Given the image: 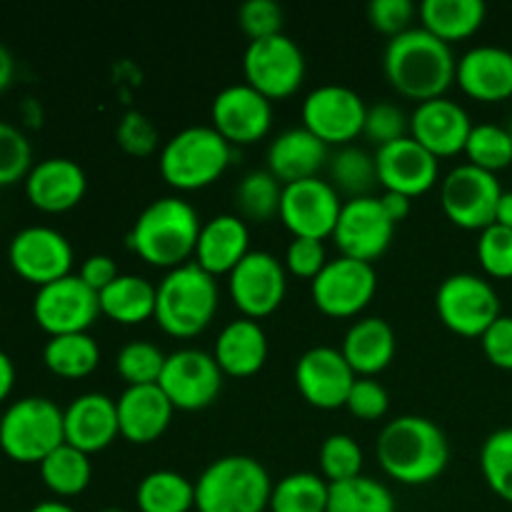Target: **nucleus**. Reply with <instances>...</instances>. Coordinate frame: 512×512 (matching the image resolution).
<instances>
[{"label":"nucleus","instance_id":"1","mask_svg":"<svg viewBox=\"0 0 512 512\" xmlns=\"http://www.w3.org/2000/svg\"><path fill=\"white\" fill-rule=\"evenodd\" d=\"M458 58L453 48L435 38L420 25L388 40L383 53V73L403 98L425 100L445 98L455 83Z\"/></svg>","mask_w":512,"mask_h":512},{"label":"nucleus","instance_id":"2","mask_svg":"<svg viewBox=\"0 0 512 512\" xmlns=\"http://www.w3.org/2000/svg\"><path fill=\"white\" fill-rule=\"evenodd\" d=\"M378 463L400 485H428L445 473L450 443L438 423L423 415H400L380 430Z\"/></svg>","mask_w":512,"mask_h":512},{"label":"nucleus","instance_id":"3","mask_svg":"<svg viewBox=\"0 0 512 512\" xmlns=\"http://www.w3.org/2000/svg\"><path fill=\"white\" fill-rule=\"evenodd\" d=\"M200 220L198 210L178 195H165L145 205L130 228L128 245L140 260L153 268L173 270L195 258Z\"/></svg>","mask_w":512,"mask_h":512},{"label":"nucleus","instance_id":"4","mask_svg":"<svg viewBox=\"0 0 512 512\" xmlns=\"http://www.w3.org/2000/svg\"><path fill=\"white\" fill-rule=\"evenodd\" d=\"M218 303V280L190 260L158 283L153 320L170 338H195L213 323Z\"/></svg>","mask_w":512,"mask_h":512},{"label":"nucleus","instance_id":"5","mask_svg":"<svg viewBox=\"0 0 512 512\" xmlns=\"http://www.w3.org/2000/svg\"><path fill=\"white\" fill-rule=\"evenodd\" d=\"M273 480L265 465L250 455L213 460L195 480L198 512H265L270 508Z\"/></svg>","mask_w":512,"mask_h":512},{"label":"nucleus","instance_id":"6","mask_svg":"<svg viewBox=\"0 0 512 512\" xmlns=\"http://www.w3.org/2000/svg\"><path fill=\"white\" fill-rule=\"evenodd\" d=\"M233 145L213 125H190L163 145L158 158L160 175L180 193L203 190L228 170Z\"/></svg>","mask_w":512,"mask_h":512},{"label":"nucleus","instance_id":"7","mask_svg":"<svg viewBox=\"0 0 512 512\" xmlns=\"http://www.w3.org/2000/svg\"><path fill=\"white\" fill-rule=\"evenodd\" d=\"M63 443V408L43 395L15 400L0 418V450L13 463L40 465Z\"/></svg>","mask_w":512,"mask_h":512},{"label":"nucleus","instance_id":"8","mask_svg":"<svg viewBox=\"0 0 512 512\" xmlns=\"http://www.w3.org/2000/svg\"><path fill=\"white\" fill-rule=\"evenodd\" d=\"M435 310L448 330L463 338H483L500 318V295L493 283L475 273H455L440 283Z\"/></svg>","mask_w":512,"mask_h":512},{"label":"nucleus","instance_id":"9","mask_svg":"<svg viewBox=\"0 0 512 512\" xmlns=\"http://www.w3.org/2000/svg\"><path fill=\"white\" fill-rule=\"evenodd\" d=\"M243 75L250 88L275 103L285 100L303 85L305 55L300 45L285 33L263 40H250L243 55Z\"/></svg>","mask_w":512,"mask_h":512},{"label":"nucleus","instance_id":"10","mask_svg":"<svg viewBox=\"0 0 512 512\" xmlns=\"http://www.w3.org/2000/svg\"><path fill=\"white\" fill-rule=\"evenodd\" d=\"M500 195H503V185L498 175L470 163L455 165L440 185V205L450 223L463 230H480V233L495 223Z\"/></svg>","mask_w":512,"mask_h":512},{"label":"nucleus","instance_id":"11","mask_svg":"<svg viewBox=\"0 0 512 512\" xmlns=\"http://www.w3.org/2000/svg\"><path fill=\"white\" fill-rule=\"evenodd\" d=\"M368 103L348 85L325 83L310 90L300 108L303 128H308L315 138L325 145H353L358 135H363Z\"/></svg>","mask_w":512,"mask_h":512},{"label":"nucleus","instance_id":"12","mask_svg":"<svg viewBox=\"0 0 512 512\" xmlns=\"http://www.w3.org/2000/svg\"><path fill=\"white\" fill-rule=\"evenodd\" d=\"M378 273L370 263L343 258L328 260L318 278L310 283L315 308L328 318H355L375 298Z\"/></svg>","mask_w":512,"mask_h":512},{"label":"nucleus","instance_id":"13","mask_svg":"<svg viewBox=\"0 0 512 512\" xmlns=\"http://www.w3.org/2000/svg\"><path fill=\"white\" fill-rule=\"evenodd\" d=\"M160 390L168 395L175 410L195 413L218 400L223 390V370L213 353L198 348H180L165 358Z\"/></svg>","mask_w":512,"mask_h":512},{"label":"nucleus","instance_id":"14","mask_svg":"<svg viewBox=\"0 0 512 512\" xmlns=\"http://www.w3.org/2000/svg\"><path fill=\"white\" fill-rule=\"evenodd\" d=\"M228 293L243 318H268L283 305L288 293L285 265L268 250H250L228 275Z\"/></svg>","mask_w":512,"mask_h":512},{"label":"nucleus","instance_id":"15","mask_svg":"<svg viewBox=\"0 0 512 512\" xmlns=\"http://www.w3.org/2000/svg\"><path fill=\"white\" fill-rule=\"evenodd\" d=\"M8 263L25 283L43 288L68 278L73 268V245L60 230L48 225H30L18 230L8 245Z\"/></svg>","mask_w":512,"mask_h":512},{"label":"nucleus","instance_id":"16","mask_svg":"<svg viewBox=\"0 0 512 512\" xmlns=\"http://www.w3.org/2000/svg\"><path fill=\"white\" fill-rule=\"evenodd\" d=\"M100 315V298L78 275H68L38 288L33 298V318L40 330L58 335L88 333Z\"/></svg>","mask_w":512,"mask_h":512},{"label":"nucleus","instance_id":"17","mask_svg":"<svg viewBox=\"0 0 512 512\" xmlns=\"http://www.w3.org/2000/svg\"><path fill=\"white\" fill-rule=\"evenodd\" d=\"M395 235V223L385 213L380 195L348 198L340 210L333 240L343 258L360 260L373 265L390 248Z\"/></svg>","mask_w":512,"mask_h":512},{"label":"nucleus","instance_id":"18","mask_svg":"<svg viewBox=\"0 0 512 512\" xmlns=\"http://www.w3.org/2000/svg\"><path fill=\"white\" fill-rule=\"evenodd\" d=\"M340 210H343V200L333 183L308 178L283 185L278 218L293 233V238H313L323 243L325 238H333Z\"/></svg>","mask_w":512,"mask_h":512},{"label":"nucleus","instance_id":"19","mask_svg":"<svg viewBox=\"0 0 512 512\" xmlns=\"http://www.w3.org/2000/svg\"><path fill=\"white\" fill-rule=\"evenodd\" d=\"M358 375L338 348L318 345L305 350L295 363V385L308 405L318 410L345 408Z\"/></svg>","mask_w":512,"mask_h":512},{"label":"nucleus","instance_id":"20","mask_svg":"<svg viewBox=\"0 0 512 512\" xmlns=\"http://www.w3.org/2000/svg\"><path fill=\"white\" fill-rule=\"evenodd\" d=\"M210 120L230 145H253L273 128V103L248 83H235L215 95Z\"/></svg>","mask_w":512,"mask_h":512},{"label":"nucleus","instance_id":"21","mask_svg":"<svg viewBox=\"0 0 512 512\" xmlns=\"http://www.w3.org/2000/svg\"><path fill=\"white\" fill-rule=\"evenodd\" d=\"M375 168L385 193H400L410 200L433 190L440 175L438 158L410 135L375 150Z\"/></svg>","mask_w":512,"mask_h":512},{"label":"nucleus","instance_id":"22","mask_svg":"<svg viewBox=\"0 0 512 512\" xmlns=\"http://www.w3.org/2000/svg\"><path fill=\"white\" fill-rule=\"evenodd\" d=\"M470 130H473V120L458 100H425L415 105L410 113V138L418 140L438 160L465 153Z\"/></svg>","mask_w":512,"mask_h":512},{"label":"nucleus","instance_id":"23","mask_svg":"<svg viewBox=\"0 0 512 512\" xmlns=\"http://www.w3.org/2000/svg\"><path fill=\"white\" fill-rule=\"evenodd\" d=\"M65 443L93 455L118 440V403L105 393H83L63 410Z\"/></svg>","mask_w":512,"mask_h":512},{"label":"nucleus","instance_id":"24","mask_svg":"<svg viewBox=\"0 0 512 512\" xmlns=\"http://www.w3.org/2000/svg\"><path fill=\"white\" fill-rule=\"evenodd\" d=\"M88 190L85 170L70 158H45L33 165L25 178V195L30 205L43 213H68Z\"/></svg>","mask_w":512,"mask_h":512},{"label":"nucleus","instance_id":"25","mask_svg":"<svg viewBox=\"0 0 512 512\" xmlns=\"http://www.w3.org/2000/svg\"><path fill=\"white\" fill-rule=\"evenodd\" d=\"M455 83L480 103L512 98V53L500 45H475L458 58Z\"/></svg>","mask_w":512,"mask_h":512},{"label":"nucleus","instance_id":"26","mask_svg":"<svg viewBox=\"0 0 512 512\" xmlns=\"http://www.w3.org/2000/svg\"><path fill=\"white\" fill-rule=\"evenodd\" d=\"M118 425L120 438L133 445H150L165 435L173 423L175 408L160 385H133L120 393Z\"/></svg>","mask_w":512,"mask_h":512},{"label":"nucleus","instance_id":"27","mask_svg":"<svg viewBox=\"0 0 512 512\" xmlns=\"http://www.w3.org/2000/svg\"><path fill=\"white\" fill-rule=\"evenodd\" d=\"M250 253V230L240 215L223 213L205 220L200 228L198 245H195V263L210 273L230 275L240 265V260Z\"/></svg>","mask_w":512,"mask_h":512},{"label":"nucleus","instance_id":"28","mask_svg":"<svg viewBox=\"0 0 512 512\" xmlns=\"http://www.w3.org/2000/svg\"><path fill=\"white\" fill-rule=\"evenodd\" d=\"M328 160V145L315 138L303 125L283 130L278 138H273L268 148V170L283 185L318 178V173L328 165Z\"/></svg>","mask_w":512,"mask_h":512},{"label":"nucleus","instance_id":"29","mask_svg":"<svg viewBox=\"0 0 512 512\" xmlns=\"http://www.w3.org/2000/svg\"><path fill=\"white\" fill-rule=\"evenodd\" d=\"M395 350H398V340H395L393 325L378 315L355 320L340 345V353L358 378H373L383 373L393 363Z\"/></svg>","mask_w":512,"mask_h":512},{"label":"nucleus","instance_id":"30","mask_svg":"<svg viewBox=\"0 0 512 512\" xmlns=\"http://www.w3.org/2000/svg\"><path fill=\"white\" fill-rule=\"evenodd\" d=\"M213 358L218 360L223 375L250 378V375L260 373L268 360V335L260 328L258 320H233L220 330Z\"/></svg>","mask_w":512,"mask_h":512},{"label":"nucleus","instance_id":"31","mask_svg":"<svg viewBox=\"0 0 512 512\" xmlns=\"http://www.w3.org/2000/svg\"><path fill=\"white\" fill-rule=\"evenodd\" d=\"M418 15L428 33L453 45L478 33L488 8L483 0H425L418 5Z\"/></svg>","mask_w":512,"mask_h":512},{"label":"nucleus","instance_id":"32","mask_svg":"<svg viewBox=\"0 0 512 512\" xmlns=\"http://www.w3.org/2000/svg\"><path fill=\"white\" fill-rule=\"evenodd\" d=\"M100 298V315L120 325H140L155 318V300L158 285L140 275L120 273L110 288H105Z\"/></svg>","mask_w":512,"mask_h":512},{"label":"nucleus","instance_id":"33","mask_svg":"<svg viewBox=\"0 0 512 512\" xmlns=\"http://www.w3.org/2000/svg\"><path fill=\"white\" fill-rule=\"evenodd\" d=\"M140 512H190L195 510V483L175 470H153L135 490Z\"/></svg>","mask_w":512,"mask_h":512},{"label":"nucleus","instance_id":"34","mask_svg":"<svg viewBox=\"0 0 512 512\" xmlns=\"http://www.w3.org/2000/svg\"><path fill=\"white\" fill-rule=\"evenodd\" d=\"M43 363L53 375L65 380L88 378L100 363V348L90 333L58 335L43 348Z\"/></svg>","mask_w":512,"mask_h":512},{"label":"nucleus","instance_id":"35","mask_svg":"<svg viewBox=\"0 0 512 512\" xmlns=\"http://www.w3.org/2000/svg\"><path fill=\"white\" fill-rule=\"evenodd\" d=\"M40 480L45 488L55 495V498H75V495L85 493L93 478V465H90V455L80 453L73 445L63 443L58 450L48 455L43 463L38 465Z\"/></svg>","mask_w":512,"mask_h":512},{"label":"nucleus","instance_id":"36","mask_svg":"<svg viewBox=\"0 0 512 512\" xmlns=\"http://www.w3.org/2000/svg\"><path fill=\"white\" fill-rule=\"evenodd\" d=\"M330 183L338 193L350 195V198H365L373 195L378 185V168H375V155H370L358 145H343L335 150L328 160Z\"/></svg>","mask_w":512,"mask_h":512},{"label":"nucleus","instance_id":"37","mask_svg":"<svg viewBox=\"0 0 512 512\" xmlns=\"http://www.w3.org/2000/svg\"><path fill=\"white\" fill-rule=\"evenodd\" d=\"M330 483L318 473H290L273 485L270 512H325Z\"/></svg>","mask_w":512,"mask_h":512},{"label":"nucleus","instance_id":"38","mask_svg":"<svg viewBox=\"0 0 512 512\" xmlns=\"http://www.w3.org/2000/svg\"><path fill=\"white\" fill-rule=\"evenodd\" d=\"M325 512H398V503L388 485L368 475H358L343 483H330Z\"/></svg>","mask_w":512,"mask_h":512},{"label":"nucleus","instance_id":"39","mask_svg":"<svg viewBox=\"0 0 512 512\" xmlns=\"http://www.w3.org/2000/svg\"><path fill=\"white\" fill-rule=\"evenodd\" d=\"M280 200H283V183L265 170H250L243 175L235 188V208L243 220L253 223H268L280 213Z\"/></svg>","mask_w":512,"mask_h":512},{"label":"nucleus","instance_id":"40","mask_svg":"<svg viewBox=\"0 0 512 512\" xmlns=\"http://www.w3.org/2000/svg\"><path fill=\"white\" fill-rule=\"evenodd\" d=\"M468 163L488 173H498L512 165V138L510 130L495 123H478L470 130L465 143Z\"/></svg>","mask_w":512,"mask_h":512},{"label":"nucleus","instance_id":"41","mask_svg":"<svg viewBox=\"0 0 512 512\" xmlns=\"http://www.w3.org/2000/svg\"><path fill=\"white\" fill-rule=\"evenodd\" d=\"M480 470L488 488L512 505V428H500L480 448Z\"/></svg>","mask_w":512,"mask_h":512},{"label":"nucleus","instance_id":"42","mask_svg":"<svg viewBox=\"0 0 512 512\" xmlns=\"http://www.w3.org/2000/svg\"><path fill=\"white\" fill-rule=\"evenodd\" d=\"M165 358L168 355L148 340H133V343L123 345L115 358V370L120 378L125 380L128 388L133 385H158L160 375H163Z\"/></svg>","mask_w":512,"mask_h":512},{"label":"nucleus","instance_id":"43","mask_svg":"<svg viewBox=\"0 0 512 512\" xmlns=\"http://www.w3.org/2000/svg\"><path fill=\"white\" fill-rule=\"evenodd\" d=\"M320 475L328 483H343L363 475V448L348 433H335L323 440L318 453Z\"/></svg>","mask_w":512,"mask_h":512},{"label":"nucleus","instance_id":"44","mask_svg":"<svg viewBox=\"0 0 512 512\" xmlns=\"http://www.w3.org/2000/svg\"><path fill=\"white\" fill-rule=\"evenodd\" d=\"M33 170V148L25 133L15 125L0 120V188H8Z\"/></svg>","mask_w":512,"mask_h":512},{"label":"nucleus","instance_id":"45","mask_svg":"<svg viewBox=\"0 0 512 512\" xmlns=\"http://www.w3.org/2000/svg\"><path fill=\"white\" fill-rule=\"evenodd\" d=\"M363 135L375 145V148H385V145L403 140L410 135V115L405 113L400 105L375 103L368 105V115H365Z\"/></svg>","mask_w":512,"mask_h":512},{"label":"nucleus","instance_id":"46","mask_svg":"<svg viewBox=\"0 0 512 512\" xmlns=\"http://www.w3.org/2000/svg\"><path fill=\"white\" fill-rule=\"evenodd\" d=\"M478 260L490 278H512V230L498 223L485 228L478 238Z\"/></svg>","mask_w":512,"mask_h":512},{"label":"nucleus","instance_id":"47","mask_svg":"<svg viewBox=\"0 0 512 512\" xmlns=\"http://www.w3.org/2000/svg\"><path fill=\"white\" fill-rule=\"evenodd\" d=\"M238 25L250 40L283 33V8L275 0H248L238 8Z\"/></svg>","mask_w":512,"mask_h":512},{"label":"nucleus","instance_id":"48","mask_svg":"<svg viewBox=\"0 0 512 512\" xmlns=\"http://www.w3.org/2000/svg\"><path fill=\"white\" fill-rule=\"evenodd\" d=\"M345 408L350 410V415L363 420V423H375V420L388 415L390 395L375 378H358L353 383Z\"/></svg>","mask_w":512,"mask_h":512},{"label":"nucleus","instance_id":"49","mask_svg":"<svg viewBox=\"0 0 512 512\" xmlns=\"http://www.w3.org/2000/svg\"><path fill=\"white\" fill-rule=\"evenodd\" d=\"M115 138H118L120 148L125 153L138 155V158H145V155L153 153L160 140L153 120L140 113V110H130V113L123 115V120L118 123V130H115Z\"/></svg>","mask_w":512,"mask_h":512},{"label":"nucleus","instance_id":"50","mask_svg":"<svg viewBox=\"0 0 512 512\" xmlns=\"http://www.w3.org/2000/svg\"><path fill=\"white\" fill-rule=\"evenodd\" d=\"M415 15H418V5L413 0H373L368 5L370 25L390 38L413 28Z\"/></svg>","mask_w":512,"mask_h":512},{"label":"nucleus","instance_id":"51","mask_svg":"<svg viewBox=\"0 0 512 512\" xmlns=\"http://www.w3.org/2000/svg\"><path fill=\"white\" fill-rule=\"evenodd\" d=\"M325 265H328V255H325V248L320 240H313V238L290 240L288 250H285V270H288V273L313 283Z\"/></svg>","mask_w":512,"mask_h":512},{"label":"nucleus","instance_id":"52","mask_svg":"<svg viewBox=\"0 0 512 512\" xmlns=\"http://www.w3.org/2000/svg\"><path fill=\"white\" fill-rule=\"evenodd\" d=\"M483 353L495 368L512 370V315H500L480 338Z\"/></svg>","mask_w":512,"mask_h":512},{"label":"nucleus","instance_id":"53","mask_svg":"<svg viewBox=\"0 0 512 512\" xmlns=\"http://www.w3.org/2000/svg\"><path fill=\"white\" fill-rule=\"evenodd\" d=\"M118 263H115L110 255H90V258H85V263L80 265L78 270V278L83 280L85 285H88L90 290H95V293H103L105 288H110V285L118 280Z\"/></svg>","mask_w":512,"mask_h":512},{"label":"nucleus","instance_id":"54","mask_svg":"<svg viewBox=\"0 0 512 512\" xmlns=\"http://www.w3.org/2000/svg\"><path fill=\"white\" fill-rule=\"evenodd\" d=\"M380 203H383L385 213L390 215V220L398 225L400 220H405L410 215V203H413V200L405 198V195L400 193H383L380 195Z\"/></svg>","mask_w":512,"mask_h":512},{"label":"nucleus","instance_id":"55","mask_svg":"<svg viewBox=\"0 0 512 512\" xmlns=\"http://www.w3.org/2000/svg\"><path fill=\"white\" fill-rule=\"evenodd\" d=\"M13 388H15V365L13 360H10V355L0 350V403L10 398Z\"/></svg>","mask_w":512,"mask_h":512},{"label":"nucleus","instance_id":"56","mask_svg":"<svg viewBox=\"0 0 512 512\" xmlns=\"http://www.w3.org/2000/svg\"><path fill=\"white\" fill-rule=\"evenodd\" d=\"M13 75H15L13 55H10V50L0 43V93L13 83Z\"/></svg>","mask_w":512,"mask_h":512},{"label":"nucleus","instance_id":"57","mask_svg":"<svg viewBox=\"0 0 512 512\" xmlns=\"http://www.w3.org/2000/svg\"><path fill=\"white\" fill-rule=\"evenodd\" d=\"M495 223L512 230V190H503V195H500L498 213H495Z\"/></svg>","mask_w":512,"mask_h":512},{"label":"nucleus","instance_id":"58","mask_svg":"<svg viewBox=\"0 0 512 512\" xmlns=\"http://www.w3.org/2000/svg\"><path fill=\"white\" fill-rule=\"evenodd\" d=\"M30 512H75L70 508L68 503H63V500H43V503L33 505Z\"/></svg>","mask_w":512,"mask_h":512},{"label":"nucleus","instance_id":"59","mask_svg":"<svg viewBox=\"0 0 512 512\" xmlns=\"http://www.w3.org/2000/svg\"><path fill=\"white\" fill-rule=\"evenodd\" d=\"M100 512H125V510H118V508H105V510H100Z\"/></svg>","mask_w":512,"mask_h":512},{"label":"nucleus","instance_id":"60","mask_svg":"<svg viewBox=\"0 0 512 512\" xmlns=\"http://www.w3.org/2000/svg\"><path fill=\"white\" fill-rule=\"evenodd\" d=\"M508 130H510V138H512V120H510V125H508Z\"/></svg>","mask_w":512,"mask_h":512},{"label":"nucleus","instance_id":"61","mask_svg":"<svg viewBox=\"0 0 512 512\" xmlns=\"http://www.w3.org/2000/svg\"><path fill=\"white\" fill-rule=\"evenodd\" d=\"M0 418H3V413H0Z\"/></svg>","mask_w":512,"mask_h":512}]
</instances>
